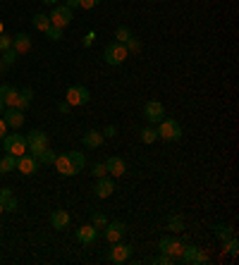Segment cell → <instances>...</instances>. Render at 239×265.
Wrapping results in <instances>:
<instances>
[{
	"mask_svg": "<svg viewBox=\"0 0 239 265\" xmlns=\"http://www.w3.org/2000/svg\"><path fill=\"white\" fill-rule=\"evenodd\" d=\"M55 170L60 177H74L79 174L84 167H86V158L81 151H70V153H63V156L55 158Z\"/></svg>",
	"mask_w": 239,
	"mask_h": 265,
	"instance_id": "cell-1",
	"label": "cell"
},
{
	"mask_svg": "<svg viewBox=\"0 0 239 265\" xmlns=\"http://www.w3.org/2000/svg\"><path fill=\"white\" fill-rule=\"evenodd\" d=\"M158 139L163 141H180L182 139V127H180V122L177 120H172V117H163L158 122Z\"/></svg>",
	"mask_w": 239,
	"mask_h": 265,
	"instance_id": "cell-2",
	"label": "cell"
},
{
	"mask_svg": "<svg viewBox=\"0 0 239 265\" xmlns=\"http://www.w3.org/2000/svg\"><path fill=\"white\" fill-rule=\"evenodd\" d=\"M127 57H129V48L125 46V43H117V41L108 43V46H105V50H103V60L108 65H112V67L122 65Z\"/></svg>",
	"mask_w": 239,
	"mask_h": 265,
	"instance_id": "cell-3",
	"label": "cell"
},
{
	"mask_svg": "<svg viewBox=\"0 0 239 265\" xmlns=\"http://www.w3.org/2000/svg\"><path fill=\"white\" fill-rule=\"evenodd\" d=\"M48 143V134L43 129H32V132L26 134V153H32L34 158H39V153L46 149Z\"/></svg>",
	"mask_w": 239,
	"mask_h": 265,
	"instance_id": "cell-4",
	"label": "cell"
},
{
	"mask_svg": "<svg viewBox=\"0 0 239 265\" xmlns=\"http://www.w3.org/2000/svg\"><path fill=\"white\" fill-rule=\"evenodd\" d=\"M3 149H5V153H10V156H24L26 153V136L24 134H5V139H3Z\"/></svg>",
	"mask_w": 239,
	"mask_h": 265,
	"instance_id": "cell-5",
	"label": "cell"
},
{
	"mask_svg": "<svg viewBox=\"0 0 239 265\" xmlns=\"http://www.w3.org/2000/svg\"><path fill=\"white\" fill-rule=\"evenodd\" d=\"M184 246H187V244H184L182 239H177V237H163V239L158 242L160 253H167V256H172L177 263H180V258H182Z\"/></svg>",
	"mask_w": 239,
	"mask_h": 265,
	"instance_id": "cell-6",
	"label": "cell"
},
{
	"mask_svg": "<svg viewBox=\"0 0 239 265\" xmlns=\"http://www.w3.org/2000/svg\"><path fill=\"white\" fill-rule=\"evenodd\" d=\"M65 101L70 103V108H79V105H86L91 101V91H88L86 86H70L67 89V94H65Z\"/></svg>",
	"mask_w": 239,
	"mask_h": 265,
	"instance_id": "cell-7",
	"label": "cell"
},
{
	"mask_svg": "<svg viewBox=\"0 0 239 265\" xmlns=\"http://www.w3.org/2000/svg\"><path fill=\"white\" fill-rule=\"evenodd\" d=\"M180 263H187V265H206L208 263V253L199 246H194V244H187L182 251V258H180Z\"/></svg>",
	"mask_w": 239,
	"mask_h": 265,
	"instance_id": "cell-8",
	"label": "cell"
},
{
	"mask_svg": "<svg viewBox=\"0 0 239 265\" xmlns=\"http://www.w3.org/2000/svg\"><path fill=\"white\" fill-rule=\"evenodd\" d=\"M48 19H50V24H53V26H60V29H65V26H70V24H72V10L65 8V5H53V10H50Z\"/></svg>",
	"mask_w": 239,
	"mask_h": 265,
	"instance_id": "cell-9",
	"label": "cell"
},
{
	"mask_svg": "<svg viewBox=\"0 0 239 265\" xmlns=\"http://www.w3.org/2000/svg\"><path fill=\"white\" fill-rule=\"evenodd\" d=\"M112 249H110V263H115V265H122V263H127L129 258H132V244H125V242H115V244H110Z\"/></svg>",
	"mask_w": 239,
	"mask_h": 265,
	"instance_id": "cell-10",
	"label": "cell"
},
{
	"mask_svg": "<svg viewBox=\"0 0 239 265\" xmlns=\"http://www.w3.org/2000/svg\"><path fill=\"white\" fill-rule=\"evenodd\" d=\"M103 237L108 244H115V242H122L127 237V225L125 222H108L103 227Z\"/></svg>",
	"mask_w": 239,
	"mask_h": 265,
	"instance_id": "cell-11",
	"label": "cell"
},
{
	"mask_svg": "<svg viewBox=\"0 0 239 265\" xmlns=\"http://www.w3.org/2000/svg\"><path fill=\"white\" fill-rule=\"evenodd\" d=\"M143 117H146V122H151V125H158L160 120L165 117V105L160 101H148L143 105Z\"/></svg>",
	"mask_w": 239,
	"mask_h": 265,
	"instance_id": "cell-12",
	"label": "cell"
},
{
	"mask_svg": "<svg viewBox=\"0 0 239 265\" xmlns=\"http://www.w3.org/2000/svg\"><path fill=\"white\" fill-rule=\"evenodd\" d=\"M17 172H22L24 177H32L39 172V160L32 153H24V156L17 158Z\"/></svg>",
	"mask_w": 239,
	"mask_h": 265,
	"instance_id": "cell-13",
	"label": "cell"
},
{
	"mask_svg": "<svg viewBox=\"0 0 239 265\" xmlns=\"http://www.w3.org/2000/svg\"><path fill=\"white\" fill-rule=\"evenodd\" d=\"M112 191H115V182H112L110 174L98 177V182H96V187H94V194L98 196V198H110Z\"/></svg>",
	"mask_w": 239,
	"mask_h": 265,
	"instance_id": "cell-14",
	"label": "cell"
},
{
	"mask_svg": "<svg viewBox=\"0 0 239 265\" xmlns=\"http://www.w3.org/2000/svg\"><path fill=\"white\" fill-rule=\"evenodd\" d=\"M3 120H5V125H8L10 129H19V127L24 125V112L17 108H5L3 110Z\"/></svg>",
	"mask_w": 239,
	"mask_h": 265,
	"instance_id": "cell-15",
	"label": "cell"
},
{
	"mask_svg": "<svg viewBox=\"0 0 239 265\" xmlns=\"http://www.w3.org/2000/svg\"><path fill=\"white\" fill-rule=\"evenodd\" d=\"M105 172H108L110 177H122V174L127 172V163H125L120 156H112V158L105 160Z\"/></svg>",
	"mask_w": 239,
	"mask_h": 265,
	"instance_id": "cell-16",
	"label": "cell"
},
{
	"mask_svg": "<svg viewBox=\"0 0 239 265\" xmlns=\"http://www.w3.org/2000/svg\"><path fill=\"white\" fill-rule=\"evenodd\" d=\"M72 222L70 213L67 211H53L50 213V225H53V229H57V232H63V229H67Z\"/></svg>",
	"mask_w": 239,
	"mask_h": 265,
	"instance_id": "cell-17",
	"label": "cell"
},
{
	"mask_svg": "<svg viewBox=\"0 0 239 265\" xmlns=\"http://www.w3.org/2000/svg\"><path fill=\"white\" fill-rule=\"evenodd\" d=\"M96 239H98V229H96L94 225H84L77 229V242L84 244V246H88V244H94Z\"/></svg>",
	"mask_w": 239,
	"mask_h": 265,
	"instance_id": "cell-18",
	"label": "cell"
},
{
	"mask_svg": "<svg viewBox=\"0 0 239 265\" xmlns=\"http://www.w3.org/2000/svg\"><path fill=\"white\" fill-rule=\"evenodd\" d=\"M12 48H15L19 55L29 53V50H32V36H29V34H24V32L15 34V36H12Z\"/></svg>",
	"mask_w": 239,
	"mask_h": 265,
	"instance_id": "cell-19",
	"label": "cell"
},
{
	"mask_svg": "<svg viewBox=\"0 0 239 265\" xmlns=\"http://www.w3.org/2000/svg\"><path fill=\"white\" fill-rule=\"evenodd\" d=\"M81 141H84L86 149H98V146L103 143V134L98 132V129H88V132L81 136Z\"/></svg>",
	"mask_w": 239,
	"mask_h": 265,
	"instance_id": "cell-20",
	"label": "cell"
},
{
	"mask_svg": "<svg viewBox=\"0 0 239 265\" xmlns=\"http://www.w3.org/2000/svg\"><path fill=\"white\" fill-rule=\"evenodd\" d=\"M17 170V158L5 153V156L0 158V174H10V172Z\"/></svg>",
	"mask_w": 239,
	"mask_h": 265,
	"instance_id": "cell-21",
	"label": "cell"
},
{
	"mask_svg": "<svg viewBox=\"0 0 239 265\" xmlns=\"http://www.w3.org/2000/svg\"><path fill=\"white\" fill-rule=\"evenodd\" d=\"M32 101H34V91H32V89H22V91H19V103H17V110L26 112V108L32 105Z\"/></svg>",
	"mask_w": 239,
	"mask_h": 265,
	"instance_id": "cell-22",
	"label": "cell"
},
{
	"mask_svg": "<svg viewBox=\"0 0 239 265\" xmlns=\"http://www.w3.org/2000/svg\"><path fill=\"white\" fill-rule=\"evenodd\" d=\"M213 229H215V237H218L220 242H227V239H232V237H234L232 227L230 225H223V222H220V225H215Z\"/></svg>",
	"mask_w": 239,
	"mask_h": 265,
	"instance_id": "cell-23",
	"label": "cell"
},
{
	"mask_svg": "<svg viewBox=\"0 0 239 265\" xmlns=\"http://www.w3.org/2000/svg\"><path fill=\"white\" fill-rule=\"evenodd\" d=\"M32 22H34V29H36V32H46L48 26H50V19H48V15H43V12H36Z\"/></svg>",
	"mask_w": 239,
	"mask_h": 265,
	"instance_id": "cell-24",
	"label": "cell"
},
{
	"mask_svg": "<svg viewBox=\"0 0 239 265\" xmlns=\"http://www.w3.org/2000/svg\"><path fill=\"white\" fill-rule=\"evenodd\" d=\"M55 158H57L55 151L50 149V146H46V149L39 153V158H36V160H39V163H43V165H53V163H55Z\"/></svg>",
	"mask_w": 239,
	"mask_h": 265,
	"instance_id": "cell-25",
	"label": "cell"
},
{
	"mask_svg": "<svg viewBox=\"0 0 239 265\" xmlns=\"http://www.w3.org/2000/svg\"><path fill=\"white\" fill-rule=\"evenodd\" d=\"M115 39H117V43H125V46H127L129 41L134 39V36H132V29L122 24V26H117V32H115Z\"/></svg>",
	"mask_w": 239,
	"mask_h": 265,
	"instance_id": "cell-26",
	"label": "cell"
},
{
	"mask_svg": "<svg viewBox=\"0 0 239 265\" xmlns=\"http://www.w3.org/2000/svg\"><path fill=\"white\" fill-rule=\"evenodd\" d=\"M141 141L143 143H153V141H158V132L151 129V127H143L141 129Z\"/></svg>",
	"mask_w": 239,
	"mask_h": 265,
	"instance_id": "cell-27",
	"label": "cell"
},
{
	"mask_svg": "<svg viewBox=\"0 0 239 265\" xmlns=\"http://www.w3.org/2000/svg\"><path fill=\"white\" fill-rule=\"evenodd\" d=\"M223 244H225V251H227L232 258L239 256V242L234 239V237H232V239H227V242H223Z\"/></svg>",
	"mask_w": 239,
	"mask_h": 265,
	"instance_id": "cell-28",
	"label": "cell"
},
{
	"mask_svg": "<svg viewBox=\"0 0 239 265\" xmlns=\"http://www.w3.org/2000/svg\"><path fill=\"white\" fill-rule=\"evenodd\" d=\"M43 34H46L50 41H63V29H60V26H53V24H50Z\"/></svg>",
	"mask_w": 239,
	"mask_h": 265,
	"instance_id": "cell-29",
	"label": "cell"
},
{
	"mask_svg": "<svg viewBox=\"0 0 239 265\" xmlns=\"http://www.w3.org/2000/svg\"><path fill=\"white\" fill-rule=\"evenodd\" d=\"M167 229H172V232H182V229H184L182 218H177V215H172V218H167Z\"/></svg>",
	"mask_w": 239,
	"mask_h": 265,
	"instance_id": "cell-30",
	"label": "cell"
},
{
	"mask_svg": "<svg viewBox=\"0 0 239 265\" xmlns=\"http://www.w3.org/2000/svg\"><path fill=\"white\" fill-rule=\"evenodd\" d=\"M17 57H19V53H17L15 48H10V50L3 53V60H0V63H3V65H12V63H17Z\"/></svg>",
	"mask_w": 239,
	"mask_h": 265,
	"instance_id": "cell-31",
	"label": "cell"
},
{
	"mask_svg": "<svg viewBox=\"0 0 239 265\" xmlns=\"http://www.w3.org/2000/svg\"><path fill=\"white\" fill-rule=\"evenodd\" d=\"M91 225H94L96 229H103V227L108 225V218H105L103 213H94V218H91Z\"/></svg>",
	"mask_w": 239,
	"mask_h": 265,
	"instance_id": "cell-32",
	"label": "cell"
},
{
	"mask_svg": "<svg viewBox=\"0 0 239 265\" xmlns=\"http://www.w3.org/2000/svg\"><path fill=\"white\" fill-rule=\"evenodd\" d=\"M17 205H19V203H17L15 194L10 196V198H5V201H3V208H5V213H15V211H17Z\"/></svg>",
	"mask_w": 239,
	"mask_h": 265,
	"instance_id": "cell-33",
	"label": "cell"
},
{
	"mask_svg": "<svg viewBox=\"0 0 239 265\" xmlns=\"http://www.w3.org/2000/svg\"><path fill=\"white\" fill-rule=\"evenodd\" d=\"M91 174H94L96 180L98 177H105L108 172H105V163H94V167H91Z\"/></svg>",
	"mask_w": 239,
	"mask_h": 265,
	"instance_id": "cell-34",
	"label": "cell"
},
{
	"mask_svg": "<svg viewBox=\"0 0 239 265\" xmlns=\"http://www.w3.org/2000/svg\"><path fill=\"white\" fill-rule=\"evenodd\" d=\"M151 263H156V265H172V263H177L172 256H167V253H163V256H158V258H153Z\"/></svg>",
	"mask_w": 239,
	"mask_h": 265,
	"instance_id": "cell-35",
	"label": "cell"
},
{
	"mask_svg": "<svg viewBox=\"0 0 239 265\" xmlns=\"http://www.w3.org/2000/svg\"><path fill=\"white\" fill-rule=\"evenodd\" d=\"M12 48V36H5V34H0V53H5Z\"/></svg>",
	"mask_w": 239,
	"mask_h": 265,
	"instance_id": "cell-36",
	"label": "cell"
},
{
	"mask_svg": "<svg viewBox=\"0 0 239 265\" xmlns=\"http://www.w3.org/2000/svg\"><path fill=\"white\" fill-rule=\"evenodd\" d=\"M101 134H103V139H112V136H117V127H115V125H108Z\"/></svg>",
	"mask_w": 239,
	"mask_h": 265,
	"instance_id": "cell-37",
	"label": "cell"
},
{
	"mask_svg": "<svg viewBox=\"0 0 239 265\" xmlns=\"http://www.w3.org/2000/svg\"><path fill=\"white\" fill-rule=\"evenodd\" d=\"M98 3H101V0H79V8L81 10H94V8H98Z\"/></svg>",
	"mask_w": 239,
	"mask_h": 265,
	"instance_id": "cell-38",
	"label": "cell"
},
{
	"mask_svg": "<svg viewBox=\"0 0 239 265\" xmlns=\"http://www.w3.org/2000/svg\"><path fill=\"white\" fill-rule=\"evenodd\" d=\"M94 41H96V34H94V32H88L86 36H84V41H81V46H84V48L94 46Z\"/></svg>",
	"mask_w": 239,
	"mask_h": 265,
	"instance_id": "cell-39",
	"label": "cell"
},
{
	"mask_svg": "<svg viewBox=\"0 0 239 265\" xmlns=\"http://www.w3.org/2000/svg\"><path fill=\"white\" fill-rule=\"evenodd\" d=\"M10 196H12V189H8V187L0 189V203L5 201V198H10Z\"/></svg>",
	"mask_w": 239,
	"mask_h": 265,
	"instance_id": "cell-40",
	"label": "cell"
},
{
	"mask_svg": "<svg viewBox=\"0 0 239 265\" xmlns=\"http://www.w3.org/2000/svg\"><path fill=\"white\" fill-rule=\"evenodd\" d=\"M8 129H10V127L5 125V120L0 117V139H5V134H8Z\"/></svg>",
	"mask_w": 239,
	"mask_h": 265,
	"instance_id": "cell-41",
	"label": "cell"
},
{
	"mask_svg": "<svg viewBox=\"0 0 239 265\" xmlns=\"http://www.w3.org/2000/svg\"><path fill=\"white\" fill-rule=\"evenodd\" d=\"M65 8L77 10V8H79V0H65Z\"/></svg>",
	"mask_w": 239,
	"mask_h": 265,
	"instance_id": "cell-42",
	"label": "cell"
},
{
	"mask_svg": "<svg viewBox=\"0 0 239 265\" xmlns=\"http://www.w3.org/2000/svg\"><path fill=\"white\" fill-rule=\"evenodd\" d=\"M57 110H60V112H70V103H67V101H63V103H60V105H57Z\"/></svg>",
	"mask_w": 239,
	"mask_h": 265,
	"instance_id": "cell-43",
	"label": "cell"
},
{
	"mask_svg": "<svg viewBox=\"0 0 239 265\" xmlns=\"http://www.w3.org/2000/svg\"><path fill=\"white\" fill-rule=\"evenodd\" d=\"M41 3H43V5H50V8H53V5H60V0H41Z\"/></svg>",
	"mask_w": 239,
	"mask_h": 265,
	"instance_id": "cell-44",
	"label": "cell"
},
{
	"mask_svg": "<svg viewBox=\"0 0 239 265\" xmlns=\"http://www.w3.org/2000/svg\"><path fill=\"white\" fill-rule=\"evenodd\" d=\"M129 48H132V50H139V48H141V46H139V41H134V39H132V41H129Z\"/></svg>",
	"mask_w": 239,
	"mask_h": 265,
	"instance_id": "cell-45",
	"label": "cell"
},
{
	"mask_svg": "<svg viewBox=\"0 0 239 265\" xmlns=\"http://www.w3.org/2000/svg\"><path fill=\"white\" fill-rule=\"evenodd\" d=\"M3 110H5V103L0 101V115H3Z\"/></svg>",
	"mask_w": 239,
	"mask_h": 265,
	"instance_id": "cell-46",
	"label": "cell"
},
{
	"mask_svg": "<svg viewBox=\"0 0 239 265\" xmlns=\"http://www.w3.org/2000/svg\"><path fill=\"white\" fill-rule=\"evenodd\" d=\"M3 213H5V208H3V203H0V215H3Z\"/></svg>",
	"mask_w": 239,
	"mask_h": 265,
	"instance_id": "cell-47",
	"label": "cell"
},
{
	"mask_svg": "<svg viewBox=\"0 0 239 265\" xmlns=\"http://www.w3.org/2000/svg\"><path fill=\"white\" fill-rule=\"evenodd\" d=\"M3 29H5V26H3V19H0V34H3Z\"/></svg>",
	"mask_w": 239,
	"mask_h": 265,
	"instance_id": "cell-48",
	"label": "cell"
},
{
	"mask_svg": "<svg viewBox=\"0 0 239 265\" xmlns=\"http://www.w3.org/2000/svg\"><path fill=\"white\" fill-rule=\"evenodd\" d=\"M0 67H3V63H0Z\"/></svg>",
	"mask_w": 239,
	"mask_h": 265,
	"instance_id": "cell-49",
	"label": "cell"
}]
</instances>
